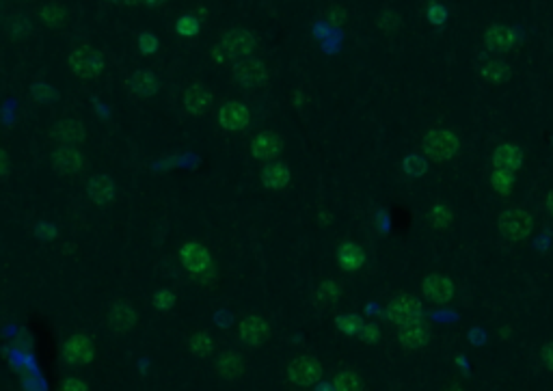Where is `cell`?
Segmentation results:
<instances>
[{"instance_id":"obj_36","label":"cell","mask_w":553,"mask_h":391,"mask_svg":"<svg viewBox=\"0 0 553 391\" xmlns=\"http://www.w3.org/2000/svg\"><path fill=\"white\" fill-rule=\"evenodd\" d=\"M175 31L182 37H197L199 35V20L195 15H182L175 22Z\"/></svg>"},{"instance_id":"obj_13","label":"cell","mask_w":553,"mask_h":391,"mask_svg":"<svg viewBox=\"0 0 553 391\" xmlns=\"http://www.w3.org/2000/svg\"><path fill=\"white\" fill-rule=\"evenodd\" d=\"M271 331H268V324L264 318L259 316H245L238 324V337L240 342L249 346V348H259L262 344H266Z\"/></svg>"},{"instance_id":"obj_24","label":"cell","mask_w":553,"mask_h":391,"mask_svg":"<svg viewBox=\"0 0 553 391\" xmlns=\"http://www.w3.org/2000/svg\"><path fill=\"white\" fill-rule=\"evenodd\" d=\"M214 370L220 378H225V381H238L242 374H245V361H242V357L234 351H227L223 353L218 359H216V365H214Z\"/></svg>"},{"instance_id":"obj_22","label":"cell","mask_w":553,"mask_h":391,"mask_svg":"<svg viewBox=\"0 0 553 391\" xmlns=\"http://www.w3.org/2000/svg\"><path fill=\"white\" fill-rule=\"evenodd\" d=\"M128 89L135 98H151L160 89L158 76L149 70H137L128 78Z\"/></svg>"},{"instance_id":"obj_45","label":"cell","mask_w":553,"mask_h":391,"mask_svg":"<svg viewBox=\"0 0 553 391\" xmlns=\"http://www.w3.org/2000/svg\"><path fill=\"white\" fill-rule=\"evenodd\" d=\"M3 167H5V180L9 176V156H7V151H3Z\"/></svg>"},{"instance_id":"obj_33","label":"cell","mask_w":553,"mask_h":391,"mask_svg":"<svg viewBox=\"0 0 553 391\" xmlns=\"http://www.w3.org/2000/svg\"><path fill=\"white\" fill-rule=\"evenodd\" d=\"M361 381L355 370H340L333 376V389L338 391H350V389H361Z\"/></svg>"},{"instance_id":"obj_28","label":"cell","mask_w":553,"mask_h":391,"mask_svg":"<svg viewBox=\"0 0 553 391\" xmlns=\"http://www.w3.org/2000/svg\"><path fill=\"white\" fill-rule=\"evenodd\" d=\"M188 348L197 359H208L214 353V342L208 331H197L188 339Z\"/></svg>"},{"instance_id":"obj_4","label":"cell","mask_w":553,"mask_h":391,"mask_svg":"<svg viewBox=\"0 0 553 391\" xmlns=\"http://www.w3.org/2000/svg\"><path fill=\"white\" fill-rule=\"evenodd\" d=\"M232 80L238 89L242 91H251V89H257V86L266 84L268 80V70L266 65H264L259 59H242L234 65L232 70Z\"/></svg>"},{"instance_id":"obj_31","label":"cell","mask_w":553,"mask_h":391,"mask_svg":"<svg viewBox=\"0 0 553 391\" xmlns=\"http://www.w3.org/2000/svg\"><path fill=\"white\" fill-rule=\"evenodd\" d=\"M335 324H338V331L344 335H359V331L365 322L357 314H342L335 318Z\"/></svg>"},{"instance_id":"obj_26","label":"cell","mask_w":553,"mask_h":391,"mask_svg":"<svg viewBox=\"0 0 553 391\" xmlns=\"http://www.w3.org/2000/svg\"><path fill=\"white\" fill-rule=\"evenodd\" d=\"M480 74H482V78L486 82L501 84V82L508 80V76H510V65H508L501 56H491V59H486L482 63Z\"/></svg>"},{"instance_id":"obj_41","label":"cell","mask_w":553,"mask_h":391,"mask_svg":"<svg viewBox=\"0 0 553 391\" xmlns=\"http://www.w3.org/2000/svg\"><path fill=\"white\" fill-rule=\"evenodd\" d=\"M540 361H543V365L547 367V370L553 372V342H549V344L543 346V351H540Z\"/></svg>"},{"instance_id":"obj_38","label":"cell","mask_w":553,"mask_h":391,"mask_svg":"<svg viewBox=\"0 0 553 391\" xmlns=\"http://www.w3.org/2000/svg\"><path fill=\"white\" fill-rule=\"evenodd\" d=\"M153 305H156L160 312H169V309H173V305H175V294H173L169 288L156 292V296H153Z\"/></svg>"},{"instance_id":"obj_11","label":"cell","mask_w":553,"mask_h":391,"mask_svg":"<svg viewBox=\"0 0 553 391\" xmlns=\"http://www.w3.org/2000/svg\"><path fill=\"white\" fill-rule=\"evenodd\" d=\"M430 335V324L424 318L407 322L397 331V339H400V346L404 351H422L424 346H428Z\"/></svg>"},{"instance_id":"obj_6","label":"cell","mask_w":553,"mask_h":391,"mask_svg":"<svg viewBox=\"0 0 553 391\" xmlns=\"http://www.w3.org/2000/svg\"><path fill=\"white\" fill-rule=\"evenodd\" d=\"M322 378V365L314 355H303L287 365V381L296 387H314Z\"/></svg>"},{"instance_id":"obj_12","label":"cell","mask_w":553,"mask_h":391,"mask_svg":"<svg viewBox=\"0 0 553 391\" xmlns=\"http://www.w3.org/2000/svg\"><path fill=\"white\" fill-rule=\"evenodd\" d=\"M283 151V139L275 130H262L251 141V154L257 160H277Z\"/></svg>"},{"instance_id":"obj_35","label":"cell","mask_w":553,"mask_h":391,"mask_svg":"<svg viewBox=\"0 0 553 391\" xmlns=\"http://www.w3.org/2000/svg\"><path fill=\"white\" fill-rule=\"evenodd\" d=\"M340 294H342V288H340L338 281H324V284H320L316 290V296L322 302H335L340 298Z\"/></svg>"},{"instance_id":"obj_9","label":"cell","mask_w":553,"mask_h":391,"mask_svg":"<svg viewBox=\"0 0 553 391\" xmlns=\"http://www.w3.org/2000/svg\"><path fill=\"white\" fill-rule=\"evenodd\" d=\"M180 262H182L186 273H190L192 277H202L204 273H208V268L212 264V257H210V251L202 243L188 240L180 249Z\"/></svg>"},{"instance_id":"obj_40","label":"cell","mask_w":553,"mask_h":391,"mask_svg":"<svg viewBox=\"0 0 553 391\" xmlns=\"http://www.w3.org/2000/svg\"><path fill=\"white\" fill-rule=\"evenodd\" d=\"M379 24H381L385 31L391 33V31H395V29H400L402 22H400V17H397L395 13H391V11H383V13L379 15Z\"/></svg>"},{"instance_id":"obj_19","label":"cell","mask_w":553,"mask_h":391,"mask_svg":"<svg viewBox=\"0 0 553 391\" xmlns=\"http://www.w3.org/2000/svg\"><path fill=\"white\" fill-rule=\"evenodd\" d=\"M523 164V149L515 143H499L493 151V167L517 173Z\"/></svg>"},{"instance_id":"obj_5","label":"cell","mask_w":553,"mask_h":391,"mask_svg":"<svg viewBox=\"0 0 553 391\" xmlns=\"http://www.w3.org/2000/svg\"><path fill=\"white\" fill-rule=\"evenodd\" d=\"M68 65H70V70H72L78 78H82V80H91V78H98V76L104 72V68H106V59H104L98 50H93V48H89V46H80V48H76V50L70 54Z\"/></svg>"},{"instance_id":"obj_14","label":"cell","mask_w":553,"mask_h":391,"mask_svg":"<svg viewBox=\"0 0 553 391\" xmlns=\"http://www.w3.org/2000/svg\"><path fill=\"white\" fill-rule=\"evenodd\" d=\"M422 294L430 302H437V305H446V302H450L454 298L456 286H454V281L450 277H446V275H428L422 281Z\"/></svg>"},{"instance_id":"obj_32","label":"cell","mask_w":553,"mask_h":391,"mask_svg":"<svg viewBox=\"0 0 553 391\" xmlns=\"http://www.w3.org/2000/svg\"><path fill=\"white\" fill-rule=\"evenodd\" d=\"M402 169L409 178H422L424 173L428 171V162H426V156L422 154H409L404 160H402Z\"/></svg>"},{"instance_id":"obj_23","label":"cell","mask_w":553,"mask_h":391,"mask_svg":"<svg viewBox=\"0 0 553 391\" xmlns=\"http://www.w3.org/2000/svg\"><path fill=\"white\" fill-rule=\"evenodd\" d=\"M290 167L281 160H271L262 171V186L266 190H283L290 184Z\"/></svg>"},{"instance_id":"obj_2","label":"cell","mask_w":553,"mask_h":391,"mask_svg":"<svg viewBox=\"0 0 553 391\" xmlns=\"http://www.w3.org/2000/svg\"><path fill=\"white\" fill-rule=\"evenodd\" d=\"M497 227H499V233L506 238V240L523 243V240H527L529 236H532L534 219H532V214H529L527 210L513 206V208H506L499 214Z\"/></svg>"},{"instance_id":"obj_44","label":"cell","mask_w":553,"mask_h":391,"mask_svg":"<svg viewBox=\"0 0 553 391\" xmlns=\"http://www.w3.org/2000/svg\"><path fill=\"white\" fill-rule=\"evenodd\" d=\"M545 206H547V212L553 216V190H549V194H547V199H545Z\"/></svg>"},{"instance_id":"obj_10","label":"cell","mask_w":553,"mask_h":391,"mask_svg":"<svg viewBox=\"0 0 553 391\" xmlns=\"http://www.w3.org/2000/svg\"><path fill=\"white\" fill-rule=\"evenodd\" d=\"M96 357V348L91 337H86L82 333L70 335L63 344V361L70 365H86L91 363Z\"/></svg>"},{"instance_id":"obj_42","label":"cell","mask_w":553,"mask_h":391,"mask_svg":"<svg viewBox=\"0 0 553 391\" xmlns=\"http://www.w3.org/2000/svg\"><path fill=\"white\" fill-rule=\"evenodd\" d=\"M328 20H331V24L340 26L342 22L346 20V11H344V9H333V11H328Z\"/></svg>"},{"instance_id":"obj_39","label":"cell","mask_w":553,"mask_h":391,"mask_svg":"<svg viewBox=\"0 0 553 391\" xmlns=\"http://www.w3.org/2000/svg\"><path fill=\"white\" fill-rule=\"evenodd\" d=\"M359 337L365 342V344H376L381 339V329H379V324H374V322H365L361 331H359Z\"/></svg>"},{"instance_id":"obj_47","label":"cell","mask_w":553,"mask_h":391,"mask_svg":"<svg viewBox=\"0 0 553 391\" xmlns=\"http://www.w3.org/2000/svg\"><path fill=\"white\" fill-rule=\"evenodd\" d=\"M143 3H147V5H151V7H153V5L158 7V5H162V3H165V0H143Z\"/></svg>"},{"instance_id":"obj_48","label":"cell","mask_w":553,"mask_h":391,"mask_svg":"<svg viewBox=\"0 0 553 391\" xmlns=\"http://www.w3.org/2000/svg\"><path fill=\"white\" fill-rule=\"evenodd\" d=\"M121 3H123V5H139L141 0H121Z\"/></svg>"},{"instance_id":"obj_7","label":"cell","mask_w":553,"mask_h":391,"mask_svg":"<svg viewBox=\"0 0 553 391\" xmlns=\"http://www.w3.org/2000/svg\"><path fill=\"white\" fill-rule=\"evenodd\" d=\"M424 316V307L422 302H419L415 296H407V294H400L395 296L387 302L385 307V318L391 322V324H407V322H413V320H419Z\"/></svg>"},{"instance_id":"obj_20","label":"cell","mask_w":553,"mask_h":391,"mask_svg":"<svg viewBox=\"0 0 553 391\" xmlns=\"http://www.w3.org/2000/svg\"><path fill=\"white\" fill-rule=\"evenodd\" d=\"M212 89L208 84L204 82H197L192 86H188V89L184 91V108H186V113L190 115H202L206 108L212 104Z\"/></svg>"},{"instance_id":"obj_43","label":"cell","mask_w":553,"mask_h":391,"mask_svg":"<svg viewBox=\"0 0 553 391\" xmlns=\"http://www.w3.org/2000/svg\"><path fill=\"white\" fill-rule=\"evenodd\" d=\"M63 389L68 391V389H86V383L78 381V378H70V381H65L63 383Z\"/></svg>"},{"instance_id":"obj_29","label":"cell","mask_w":553,"mask_h":391,"mask_svg":"<svg viewBox=\"0 0 553 391\" xmlns=\"http://www.w3.org/2000/svg\"><path fill=\"white\" fill-rule=\"evenodd\" d=\"M39 17H41V22L46 26L59 29V26L65 24V20H68V9H65L63 5H59V3H48V5H43L39 9Z\"/></svg>"},{"instance_id":"obj_1","label":"cell","mask_w":553,"mask_h":391,"mask_svg":"<svg viewBox=\"0 0 553 391\" xmlns=\"http://www.w3.org/2000/svg\"><path fill=\"white\" fill-rule=\"evenodd\" d=\"M422 151L424 156L432 162H450L458 156L460 151V139L456 132L446 128H434L422 139Z\"/></svg>"},{"instance_id":"obj_27","label":"cell","mask_w":553,"mask_h":391,"mask_svg":"<svg viewBox=\"0 0 553 391\" xmlns=\"http://www.w3.org/2000/svg\"><path fill=\"white\" fill-rule=\"evenodd\" d=\"M428 223L432 229L437 231H446L452 223H454V210L446 204V201H437L430 210H428Z\"/></svg>"},{"instance_id":"obj_21","label":"cell","mask_w":553,"mask_h":391,"mask_svg":"<svg viewBox=\"0 0 553 391\" xmlns=\"http://www.w3.org/2000/svg\"><path fill=\"white\" fill-rule=\"evenodd\" d=\"M365 259H368V255H365L363 247H359L357 243H352V240L342 243L340 249H338V264L346 273L361 270L363 264H365Z\"/></svg>"},{"instance_id":"obj_17","label":"cell","mask_w":553,"mask_h":391,"mask_svg":"<svg viewBox=\"0 0 553 391\" xmlns=\"http://www.w3.org/2000/svg\"><path fill=\"white\" fill-rule=\"evenodd\" d=\"M86 194L96 206H106L115 199V182L106 173H96L86 182Z\"/></svg>"},{"instance_id":"obj_30","label":"cell","mask_w":553,"mask_h":391,"mask_svg":"<svg viewBox=\"0 0 553 391\" xmlns=\"http://www.w3.org/2000/svg\"><path fill=\"white\" fill-rule=\"evenodd\" d=\"M491 186L497 194H510L515 188V173L513 171H503V169H495L491 173Z\"/></svg>"},{"instance_id":"obj_3","label":"cell","mask_w":553,"mask_h":391,"mask_svg":"<svg viewBox=\"0 0 553 391\" xmlns=\"http://www.w3.org/2000/svg\"><path fill=\"white\" fill-rule=\"evenodd\" d=\"M218 48L223 50L227 61L238 63L242 59L253 56V52L257 48V39L247 29H229V31H225L223 35H220Z\"/></svg>"},{"instance_id":"obj_37","label":"cell","mask_w":553,"mask_h":391,"mask_svg":"<svg viewBox=\"0 0 553 391\" xmlns=\"http://www.w3.org/2000/svg\"><path fill=\"white\" fill-rule=\"evenodd\" d=\"M426 17L432 26H444L448 22V7L441 3H430L426 9Z\"/></svg>"},{"instance_id":"obj_8","label":"cell","mask_w":553,"mask_h":391,"mask_svg":"<svg viewBox=\"0 0 553 391\" xmlns=\"http://www.w3.org/2000/svg\"><path fill=\"white\" fill-rule=\"evenodd\" d=\"M218 123L227 132H242L251 123V108L238 100L225 102L218 108Z\"/></svg>"},{"instance_id":"obj_46","label":"cell","mask_w":553,"mask_h":391,"mask_svg":"<svg viewBox=\"0 0 553 391\" xmlns=\"http://www.w3.org/2000/svg\"><path fill=\"white\" fill-rule=\"evenodd\" d=\"M331 221H333V216H331V214H324V212L320 214V223H322V225H328Z\"/></svg>"},{"instance_id":"obj_25","label":"cell","mask_w":553,"mask_h":391,"mask_svg":"<svg viewBox=\"0 0 553 391\" xmlns=\"http://www.w3.org/2000/svg\"><path fill=\"white\" fill-rule=\"evenodd\" d=\"M52 139L61 145H78L84 141V128L78 119H63L52 130Z\"/></svg>"},{"instance_id":"obj_34","label":"cell","mask_w":553,"mask_h":391,"mask_svg":"<svg viewBox=\"0 0 553 391\" xmlns=\"http://www.w3.org/2000/svg\"><path fill=\"white\" fill-rule=\"evenodd\" d=\"M137 48H139V52H141L143 56H151V54H156V52H158L160 41H158V37L153 35V33L145 31V33H141L139 39H137Z\"/></svg>"},{"instance_id":"obj_18","label":"cell","mask_w":553,"mask_h":391,"mask_svg":"<svg viewBox=\"0 0 553 391\" xmlns=\"http://www.w3.org/2000/svg\"><path fill=\"white\" fill-rule=\"evenodd\" d=\"M108 324L117 333H128L137 324V312L128 300H115L108 312Z\"/></svg>"},{"instance_id":"obj_16","label":"cell","mask_w":553,"mask_h":391,"mask_svg":"<svg viewBox=\"0 0 553 391\" xmlns=\"http://www.w3.org/2000/svg\"><path fill=\"white\" fill-rule=\"evenodd\" d=\"M484 46L493 54H503L515 48V31L503 24H491L484 33Z\"/></svg>"},{"instance_id":"obj_15","label":"cell","mask_w":553,"mask_h":391,"mask_svg":"<svg viewBox=\"0 0 553 391\" xmlns=\"http://www.w3.org/2000/svg\"><path fill=\"white\" fill-rule=\"evenodd\" d=\"M52 167L59 176H78L86 169V160L74 145H61L52 156Z\"/></svg>"}]
</instances>
